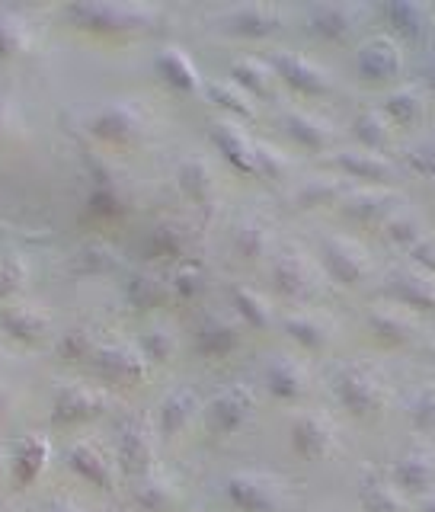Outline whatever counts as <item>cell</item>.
<instances>
[{"mask_svg":"<svg viewBox=\"0 0 435 512\" xmlns=\"http://www.w3.org/2000/svg\"><path fill=\"white\" fill-rule=\"evenodd\" d=\"M10 404H13V397H10V391L4 388V384H0V420L10 413Z\"/></svg>","mask_w":435,"mask_h":512,"instance_id":"91938a15","label":"cell"},{"mask_svg":"<svg viewBox=\"0 0 435 512\" xmlns=\"http://www.w3.org/2000/svg\"><path fill=\"white\" fill-rule=\"evenodd\" d=\"M202 93L208 96V103L221 109L228 119H253L256 116V103L237 84H231L228 77H205Z\"/></svg>","mask_w":435,"mask_h":512,"instance_id":"60d3db41","label":"cell"},{"mask_svg":"<svg viewBox=\"0 0 435 512\" xmlns=\"http://www.w3.org/2000/svg\"><path fill=\"white\" fill-rule=\"evenodd\" d=\"M333 167L346 180H362V183H388L394 176V164L384 154L365 151V148H343L333 154Z\"/></svg>","mask_w":435,"mask_h":512,"instance_id":"d590c367","label":"cell"},{"mask_svg":"<svg viewBox=\"0 0 435 512\" xmlns=\"http://www.w3.org/2000/svg\"><path fill=\"white\" fill-rule=\"evenodd\" d=\"M202 407H205V400L192 384H176L173 391L164 394V400H160L154 413L160 439L173 442L176 436H183L192 423L202 420Z\"/></svg>","mask_w":435,"mask_h":512,"instance_id":"ffe728a7","label":"cell"},{"mask_svg":"<svg viewBox=\"0 0 435 512\" xmlns=\"http://www.w3.org/2000/svg\"><path fill=\"white\" fill-rule=\"evenodd\" d=\"M343 196V183H336V176H308V180H298L292 189L295 208H324L340 202Z\"/></svg>","mask_w":435,"mask_h":512,"instance_id":"7dc6e473","label":"cell"},{"mask_svg":"<svg viewBox=\"0 0 435 512\" xmlns=\"http://www.w3.org/2000/svg\"><path fill=\"white\" fill-rule=\"evenodd\" d=\"M119 295L135 314H154L160 308H167V304H173L167 272H157L151 266H138L128 272L119 285Z\"/></svg>","mask_w":435,"mask_h":512,"instance_id":"484cf974","label":"cell"},{"mask_svg":"<svg viewBox=\"0 0 435 512\" xmlns=\"http://www.w3.org/2000/svg\"><path fill=\"white\" fill-rule=\"evenodd\" d=\"M32 512H90V509L80 506L77 500H68V496H52V500L39 503Z\"/></svg>","mask_w":435,"mask_h":512,"instance_id":"6f0895ef","label":"cell"},{"mask_svg":"<svg viewBox=\"0 0 435 512\" xmlns=\"http://www.w3.org/2000/svg\"><path fill=\"white\" fill-rule=\"evenodd\" d=\"M288 13L279 4H266V0H250V4L224 7L215 23L224 36L234 39H272L285 29Z\"/></svg>","mask_w":435,"mask_h":512,"instance_id":"5bb4252c","label":"cell"},{"mask_svg":"<svg viewBox=\"0 0 435 512\" xmlns=\"http://www.w3.org/2000/svg\"><path fill=\"white\" fill-rule=\"evenodd\" d=\"M244 343V324L234 314H224L218 308L202 311V317L192 324V352L205 362H224Z\"/></svg>","mask_w":435,"mask_h":512,"instance_id":"9a60e30c","label":"cell"},{"mask_svg":"<svg viewBox=\"0 0 435 512\" xmlns=\"http://www.w3.org/2000/svg\"><path fill=\"white\" fill-rule=\"evenodd\" d=\"M64 468L84 480V484H90L93 490L103 493L119 490L122 468L116 461V452H109L96 439H77L64 448Z\"/></svg>","mask_w":435,"mask_h":512,"instance_id":"4fadbf2b","label":"cell"},{"mask_svg":"<svg viewBox=\"0 0 435 512\" xmlns=\"http://www.w3.org/2000/svg\"><path fill=\"white\" fill-rule=\"evenodd\" d=\"M199 247V234L183 218H157L141 237V253L148 263H192V253Z\"/></svg>","mask_w":435,"mask_h":512,"instance_id":"30bf717a","label":"cell"},{"mask_svg":"<svg viewBox=\"0 0 435 512\" xmlns=\"http://www.w3.org/2000/svg\"><path fill=\"white\" fill-rule=\"evenodd\" d=\"M391 202H394L391 192H384L378 186H362V189L346 192L340 199V212L352 224H362V228H384L388 218L397 212Z\"/></svg>","mask_w":435,"mask_h":512,"instance_id":"83f0119b","label":"cell"},{"mask_svg":"<svg viewBox=\"0 0 435 512\" xmlns=\"http://www.w3.org/2000/svg\"><path fill=\"white\" fill-rule=\"evenodd\" d=\"M208 141L240 176H256V138L237 119H215L208 128Z\"/></svg>","mask_w":435,"mask_h":512,"instance_id":"d4e9b609","label":"cell"},{"mask_svg":"<svg viewBox=\"0 0 435 512\" xmlns=\"http://www.w3.org/2000/svg\"><path fill=\"white\" fill-rule=\"evenodd\" d=\"M103 336L93 324H74L64 333H58L55 340V352L61 362H80V365H90V359L96 356V349H100Z\"/></svg>","mask_w":435,"mask_h":512,"instance_id":"7bdbcfd3","label":"cell"},{"mask_svg":"<svg viewBox=\"0 0 435 512\" xmlns=\"http://www.w3.org/2000/svg\"><path fill=\"white\" fill-rule=\"evenodd\" d=\"M269 282L272 288L295 308H311L317 298L327 292V272L320 269L317 256L295 244H285L272 253L269 260Z\"/></svg>","mask_w":435,"mask_h":512,"instance_id":"7a4b0ae2","label":"cell"},{"mask_svg":"<svg viewBox=\"0 0 435 512\" xmlns=\"http://www.w3.org/2000/svg\"><path fill=\"white\" fill-rule=\"evenodd\" d=\"M381 112L394 128H416L426 119V96L416 87H397L384 96Z\"/></svg>","mask_w":435,"mask_h":512,"instance_id":"b9f144b4","label":"cell"},{"mask_svg":"<svg viewBox=\"0 0 435 512\" xmlns=\"http://www.w3.org/2000/svg\"><path fill=\"white\" fill-rule=\"evenodd\" d=\"M231 298V314L244 324V330H256V333H269L272 327H279V317L272 311V304L266 295L256 292L247 282H234L228 288Z\"/></svg>","mask_w":435,"mask_h":512,"instance_id":"e575fe53","label":"cell"},{"mask_svg":"<svg viewBox=\"0 0 435 512\" xmlns=\"http://www.w3.org/2000/svg\"><path fill=\"white\" fill-rule=\"evenodd\" d=\"M426 87H429V93L435 96V58H432V64L426 68Z\"/></svg>","mask_w":435,"mask_h":512,"instance_id":"94428289","label":"cell"},{"mask_svg":"<svg viewBox=\"0 0 435 512\" xmlns=\"http://www.w3.org/2000/svg\"><path fill=\"white\" fill-rule=\"evenodd\" d=\"M112 397L100 388V384L90 381H64L52 394V416L55 426H84L100 420V416L109 413Z\"/></svg>","mask_w":435,"mask_h":512,"instance_id":"9c48e42d","label":"cell"},{"mask_svg":"<svg viewBox=\"0 0 435 512\" xmlns=\"http://www.w3.org/2000/svg\"><path fill=\"white\" fill-rule=\"evenodd\" d=\"M87 132L93 141L109 144V148H132L151 132V112L135 96L109 100L87 119Z\"/></svg>","mask_w":435,"mask_h":512,"instance_id":"8992f818","label":"cell"},{"mask_svg":"<svg viewBox=\"0 0 435 512\" xmlns=\"http://www.w3.org/2000/svg\"><path fill=\"white\" fill-rule=\"evenodd\" d=\"M269 64L282 84L304 96V100H324L333 93V77L324 64H317L314 58L295 52V48H282V52H272Z\"/></svg>","mask_w":435,"mask_h":512,"instance_id":"2e32d148","label":"cell"},{"mask_svg":"<svg viewBox=\"0 0 435 512\" xmlns=\"http://www.w3.org/2000/svg\"><path fill=\"white\" fill-rule=\"evenodd\" d=\"M378 16L394 42L423 45L435 29V7L423 0H388L378 7Z\"/></svg>","mask_w":435,"mask_h":512,"instance_id":"ac0fdd59","label":"cell"},{"mask_svg":"<svg viewBox=\"0 0 435 512\" xmlns=\"http://www.w3.org/2000/svg\"><path fill=\"white\" fill-rule=\"evenodd\" d=\"M132 212V192L125 189L119 173L100 170L93 173V183L87 192V215L93 218H122Z\"/></svg>","mask_w":435,"mask_h":512,"instance_id":"f546056e","label":"cell"},{"mask_svg":"<svg viewBox=\"0 0 435 512\" xmlns=\"http://www.w3.org/2000/svg\"><path fill=\"white\" fill-rule=\"evenodd\" d=\"M228 80L244 90L250 100H272L279 77H276V71H272L269 61L256 58V55H240V58L231 61Z\"/></svg>","mask_w":435,"mask_h":512,"instance_id":"74e56055","label":"cell"},{"mask_svg":"<svg viewBox=\"0 0 435 512\" xmlns=\"http://www.w3.org/2000/svg\"><path fill=\"white\" fill-rule=\"evenodd\" d=\"M359 506L362 512H404V493L391 477L365 471L359 480Z\"/></svg>","mask_w":435,"mask_h":512,"instance_id":"ab89813d","label":"cell"},{"mask_svg":"<svg viewBox=\"0 0 435 512\" xmlns=\"http://www.w3.org/2000/svg\"><path fill=\"white\" fill-rule=\"evenodd\" d=\"M132 503L141 512H180L183 490L170 474L154 468L151 474L132 480Z\"/></svg>","mask_w":435,"mask_h":512,"instance_id":"f1b7e54d","label":"cell"},{"mask_svg":"<svg viewBox=\"0 0 435 512\" xmlns=\"http://www.w3.org/2000/svg\"><path fill=\"white\" fill-rule=\"evenodd\" d=\"M365 327L384 346H404L416 336V317L391 301H381L365 314Z\"/></svg>","mask_w":435,"mask_h":512,"instance_id":"d6a6232c","label":"cell"},{"mask_svg":"<svg viewBox=\"0 0 435 512\" xmlns=\"http://www.w3.org/2000/svg\"><path fill=\"white\" fill-rule=\"evenodd\" d=\"M410 416L416 420V426H432L435 423V394L432 391L416 394L413 407H410Z\"/></svg>","mask_w":435,"mask_h":512,"instance_id":"9f6ffc18","label":"cell"},{"mask_svg":"<svg viewBox=\"0 0 435 512\" xmlns=\"http://www.w3.org/2000/svg\"><path fill=\"white\" fill-rule=\"evenodd\" d=\"M173 180L192 205H212L218 192V176L202 154H186L173 170Z\"/></svg>","mask_w":435,"mask_h":512,"instance_id":"8d00e7d4","label":"cell"},{"mask_svg":"<svg viewBox=\"0 0 435 512\" xmlns=\"http://www.w3.org/2000/svg\"><path fill=\"white\" fill-rule=\"evenodd\" d=\"M391 480L397 484V490H416L423 493L432 487L435 480V464H432V455L426 452H407L404 458H397V464L391 468Z\"/></svg>","mask_w":435,"mask_h":512,"instance_id":"bcb514c9","label":"cell"},{"mask_svg":"<svg viewBox=\"0 0 435 512\" xmlns=\"http://www.w3.org/2000/svg\"><path fill=\"white\" fill-rule=\"evenodd\" d=\"M68 23L80 32H93V36H144L151 32L164 10L154 4H112V0H84V4L64 7Z\"/></svg>","mask_w":435,"mask_h":512,"instance_id":"6da1fadb","label":"cell"},{"mask_svg":"<svg viewBox=\"0 0 435 512\" xmlns=\"http://www.w3.org/2000/svg\"><path fill=\"white\" fill-rule=\"evenodd\" d=\"M407 256H410V266H416V269L429 272V276H435V240L429 234L416 247H410Z\"/></svg>","mask_w":435,"mask_h":512,"instance_id":"11a10c76","label":"cell"},{"mask_svg":"<svg viewBox=\"0 0 435 512\" xmlns=\"http://www.w3.org/2000/svg\"><path fill=\"white\" fill-rule=\"evenodd\" d=\"M90 368L100 381L122 384V388H138L154 372V365L144 359L138 343H125V340H103L96 356L90 359Z\"/></svg>","mask_w":435,"mask_h":512,"instance_id":"8fae6325","label":"cell"},{"mask_svg":"<svg viewBox=\"0 0 435 512\" xmlns=\"http://www.w3.org/2000/svg\"><path fill=\"white\" fill-rule=\"evenodd\" d=\"M0 333L23 346H39L52 336V314L36 301H7L0 304Z\"/></svg>","mask_w":435,"mask_h":512,"instance_id":"603a6c76","label":"cell"},{"mask_svg":"<svg viewBox=\"0 0 435 512\" xmlns=\"http://www.w3.org/2000/svg\"><path fill=\"white\" fill-rule=\"evenodd\" d=\"M154 71L176 93H196L205 84V77L199 74L196 61L189 58V52L183 45H164V48H160V52L154 55Z\"/></svg>","mask_w":435,"mask_h":512,"instance_id":"1f68e13d","label":"cell"},{"mask_svg":"<svg viewBox=\"0 0 435 512\" xmlns=\"http://www.w3.org/2000/svg\"><path fill=\"white\" fill-rule=\"evenodd\" d=\"M36 42V26L29 13L16 7H0V61H13L26 55Z\"/></svg>","mask_w":435,"mask_h":512,"instance_id":"f35d334b","label":"cell"},{"mask_svg":"<svg viewBox=\"0 0 435 512\" xmlns=\"http://www.w3.org/2000/svg\"><path fill=\"white\" fill-rule=\"evenodd\" d=\"M157 445H160V432L151 413L132 410L119 416L116 429H112V452L125 477H144L157 468Z\"/></svg>","mask_w":435,"mask_h":512,"instance_id":"5b68a950","label":"cell"},{"mask_svg":"<svg viewBox=\"0 0 435 512\" xmlns=\"http://www.w3.org/2000/svg\"><path fill=\"white\" fill-rule=\"evenodd\" d=\"M285 173H288V160L282 157V151L276 144L256 138V176H263V180H282Z\"/></svg>","mask_w":435,"mask_h":512,"instance_id":"f5cc1de1","label":"cell"},{"mask_svg":"<svg viewBox=\"0 0 435 512\" xmlns=\"http://www.w3.org/2000/svg\"><path fill=\"white\" fill-rule=\"evenodd\" d=\"M404 160H407V167L416 176H423V180H435V138L413 141L410 148L404 151Z\"/></svg>","mask_w":435,"mask_h":512,"instance_id":"db71d44e","label":"cell"},{"mask_svg":"<svg viewBox=\"0 0 435 512\" xmlns=\"http://www.w3.org/2000/svg\"><path fill=\"white\" fill-rule=\"evenodd\" d=\"M384 301L397 304L410 314H432L435 311V276L416 266H394L381 285Z\"/></svg>","mask_w":435,"mask_h":512,"instance_id":"e0dca14e","label":"cell"},{"mask_svg":"<svg viewBox=\"0 0 435 512\" xmlns=\"http://www.w3.org/2000/svg\"><path fill=\"white\" fill-rule=\"evenodd\" d=\"M423 512H435V493H429L423 500Z\"/></svg>","mask_w":435,"mask_h":512,"instance_id":"be15d7a7","label":"cell"},{"mask_svg":"<svg viewBox=\"0 0 435 512\" xmlns=\"http://www.w3.org/2000/svg\"><path fill=\"white\" fill-rule=\"evenodd\" d=\"M279 327L285 330V336L295 346H301L304 352H324L333 343V327L327 317H320L311 308H298L288 311L285 317H279Z\"/></svg>","mask_w":435,"mask_h":512,"instance_id":"836d02e7","label":"cell"},{"mask_svg":"<svg viewBox=\"0 0 435 512\" xmlns=\"http://www.w3.org/2000/svg\"><path fill=\"white\" fill-rule=\"evenodd\" d=\"M10 128H13V106L0 96V138H4Z\"/></svg>","mask_w":435,"mask_h":512,"instance_id":"680465c9","label":"cell"},{"mask_svg":"<svg viewBox=\"0 0 435 512\" xmlns=\"http://www.w3.org/2000/svg\"><path fill=\"white\" fill-rule=\"evenodd\" d=\"M384 234H388V240L394 247H400V250H410V247H416L420 240L426 237V231H423V224H420V218H413L410 212H397L388 218V224H384Z\"/></svg>","mask_w":435,"mask_h":512,"instance_id":"f907efd6","label":"cell"},{"mask_svg":"<svg viewBox=\"0 0 435 512\" xmlns=\"http://www.w3.org/2000/svg\"><path fill=\"white\" fill-rule=\"evenodd\" d=\"M279 125L285 128V135L292 138L301 151H311V154H327V151H333L336 128H333L330 119H324L314 109L285 106L279 112Z\"/></svg>","mask_w":435,"mask_h":512,"instance_id":"44dd1931","label":"cell"},{"mask_svg":"<svg viewBox=\"0 0 435 512\" xmlns=\"http://www.w3.org/2000/svg\"><path fill=\"white\" fill-rule=\"evenodd\" d=\"M29 282V260L23 253H4L0 256V304L16 301V295L23 292Z\"/></svg>","mask_w":435,"mask_h":512,"instance_id":"681fc988","label":"cell"},{"mask_svg":"<svg viewBox=\"0 0 435 512\" xmlns=\"http://www.w3.org/2000/svg\"><path fill=\"white\" fill-rule=\"evenodd\" d=\"M221 496L234 512H288L292 487L272 471H234L221 480Z\"/></svg>","mask_w":435,"mask_h":512,"instance_id":"277c9868","label":"cell"},{"mask_svg":"<svg viewBox=\"0 0 435 512\" xmlns=\"http://www.w3.org/2000/svg\"><path fill=\"white\" fill-rule=\"evenodd\" d=\"M317 263L327 272V279L340 282L343 288H356L372 272V256L368 250L346 234H327L317 244Z\"/></svg>","mask_w":435,"mask_h":512,"instance_id":"7c38bea8","label":"cell"},{"mask_svg":"<svg viewBox=\"0 0 435 512\" xmlns=\"http://www.w3.org/2000/svg\"><path fill=\"white\" fill-rule=\"evenodd\" d=\"M167 282H170V298L173 301H180V304H196L202 295H205V269L202 263H180V266H173L167 272Z\"/></svg>","mask_w":435,"mask_h":512,"instance_id":"c3c4849f","label":"cell"},{"mask_svg":"<svg viewBox=\"0 0 435 512\" xmlns=\"http://www.w3.org/2000/svg\"><path fill=\"white\" fill-rule=\"evenodd\" d=\"M404 48L391 36H372L359 45L356 52V71L368 84H391L404 74Z\"/></svg>","mask_w":435,"mask_h":512,"instance_id":"cb8c5ba5","label":"cell"},{"mask_svg":"<svg viewBox=\"0 0 435 512\" xmlns=\"http://www.w3.org/2000/svg\"><path fill=\"white\" fill-rule=\"evenodd\" d=\"M263 384L276 400L301 404L311 394V368L298 356H272L263 368Z\"/></svg>","mask_w":435,"mask_h":512,"instance_id":"4316f807","label":"cell"},{"mask_svg":"<svg viewBox=\"0 0 435 512\" xmlns=\"http://www.w3.org/2000/svg\"><path fill=\"white\" fill-rule=\"evenodd\" d=\"M352 135H356V141L362 144L365 151L384 154V151H388V144H391L394 125L381 112V106H368V109L356 112V119H352Z\"/></svg>","mask_w":435,"mask_h":512,"instance_id":"ee69618b","label":"cell"},{"mask_svg":"<svg viewBox=\"0 0 435 512\" xmlns=\"http://www.w3.org/2000/svg\"><path fill=\"white\" fill-rule=\"evenodd\" d=\"M135 343H138V349L144 352V359H148L151 365H167L176 356V336L170 330H164V327H154L148 333H141Z\"/></svg>","mask_w":435,"mask_h":512,"instance_id":"816d5d0a","label":"cell"},{"mask_svg":"<svg viewBox=\"0 0 435 512\" xmlns=\"http://www.w3.org/2000/svg\"><path fill=\"white\" fill-rule=\"evenodd\" d=\"M48 461H52V439L42 432H26V436L7 442V468L13 487H29L45 474Z\"/></svg>","mask_w":435,"mask_h":512,"instance_id":"7402d4cb","label":"cell"},{"mask_svg":"<svg viewBox=\"0 0 435 512\" xmlns=\"http://www.w3.org/2000/svg\"><path fill=\"white\" fill-rule=\"evenodd\" d=\"M256 407H260V397H256L253 384L231 381L205 400L202 423L212 439H231V436H240V432L256 420Z\"/></svg>","mask_w":435,"mask_h":512,"instance_id":"52a82bcc","label":"cell"},{"mask_svg":"<svg viewBox=\"0 0 435 512\" xmlns=\"http://www.w3.org/2000/svg\"><path fill=\"white\" fill-rule=\"evenodd\" d=\"M122 266L119 250L106 244V240H84L80 247L71 250V256L64 260V272L71 279H103L112 276Z\"/></svg>","mask_w":435,"mask_h":512,"instance_id":"4dcf8cb0","label":"cell"},{"mask_svg":"<svg viewBox=\"0 0 435 512\" xmlns=\"http://www.w3.org/2000/svg\"><path fill=\"white\" fill-rule=\"evenodd\" d=\"M4 471H10L7 468V445H0V477H4Z\"/></svg>","mask_w":435,"mask_h":512,"instance_id":"6125c7cd","label":"cell"},{"mask_svg":"<svg viewBox=\"0 0 435 512\" xmlns=\"http://www.w3.org/2000/svg\"><path fill=\"white\" fill-rule=\"evenodd\" d=\"M288 442H292V452L301 461H314V464L336 458L343 448L340 426H336L333 413H327L324 407H308L295 413L292 429H288Z\"/></svg>","mask_w":435,"mask_h":512,"instance_id":"ba28073f","label":"cell"},{"mask_svg":"<svg viewBox=\"0 0 435 512\" xmlns=\"http://www.w3.org/2000/svg\"><path fill=\"white\" fill-rule=\"evenodd\" d=\"M231 244H234V253L240 256V260H247V263H250V260H260V256H266L269 247H272L269 224H266L260 215L240 218V221H237V228H234Z\"/></svg>","mask_w":435,"mask_h":512,"instance_id":"f6af8a7d","label":"cell"},{"mask_svg":"<svg viewBox=\"0 0 435 512\" xmlns=\"http://www.w3.org/2000/svg\"><path fill=\"white\" fill-rule=\"evenodd\" d=\"M362 10L359 4H311L304 10V32L317 42L343 45L359 32Z\"/></svg>","mask_w":435,"mask_h":512,"instance_id":"d6986e66","label":"cell"},{"mask_svg":"<svg viewBox=\"0 0 435 512\" xmlns=\"http://www.w3.org/2000/svg\"><path fill=\"white\" fill-rule=\"evenodd\" d=\"M330 391L336 407L352 420H375L388 404V384L365 362H340L330 368Z\"/></svg>","mask_w":435,"mask_h":512,"instance_id":"3957f363","label":"cell"}]
</instances>
